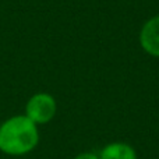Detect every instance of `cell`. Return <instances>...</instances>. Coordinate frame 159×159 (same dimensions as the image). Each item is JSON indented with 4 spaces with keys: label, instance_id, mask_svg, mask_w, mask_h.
<instances>
[{
    "label": "cell",
    "instance_id": "cell-1",
    "mask_svg": "<svg viewBox=\"0 0 159 159\" xmlns=\"http://www.w3.org/2000/svg\"><path fill=\"white\" fill-rule=\"evenodd\" d=\"M39 144V129L25 115H16L0 124V152L24 157Z\"/></svg>",
    "mask_w": 159,
    "mask_h": 159
},
{
    "label": "cell",
    "instance_id": "cell-2",
    "mask_svg": "<svg viewBox=\"0 0 159 159\" xmlns=\"http://www.w3.org/2000/svg\"><path fill=\"white\" fill-rule=\"evenodd\" d=\"M57 112L56 99L50 93L39 92L32 95L25 105V116L36 126L46 124L53 120Z\"/></svg>",
    "mask_w": 159,
    "mask_h": 159
},
{
    "label": "cell",
    "instance_id": "cell-3",
    "mask_svg": "<svg viewBox=\"0 0 159 159\" xmlns=\"http://www.w3.org/2000/svg\"><path fill=\"white\" fill-rule=\"evenodd\" d=\"M140 45L148 55L159 57V16L149 18L140 32Z\"/></svg>",
    "mask_w": 159,
    "mask_h": 159
},
{
    "label": "cell",
    "instance_id": "cell-4",
    "mask_svg": "<svg viewBox=\"0 0 159 159\" xmlns=\"http://www.w3.org/2000/svg\"><path fill=\"white\" fill-rule=\"evenodd\" d=\"M99 159H138L134 147L127 143H110L99 152Z\"/></svg>",
    "mask_w": 159,
    "mask_h": 159
},
{
    "label": "cell",
    "instance_id": "cell-5",
    "mask_svg": "<svg viewBox=\"0 0 159 159\" xmlns=\"http://www.w3.org/2000/svg\"><path fill=\"white\" fill-rule=\"evenodd\" d=\"M74 159H99V155L95 154V152H91V151H85L78 154L77 157H74Z\"/></svg>",
    "mask_w": 159,
    "mask_h": 159
}]
</instances>
